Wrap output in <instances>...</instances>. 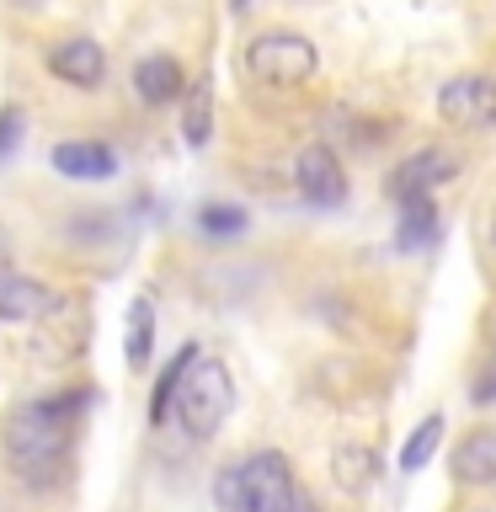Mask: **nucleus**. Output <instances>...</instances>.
Here are the masks:
<instances>
[{"instance_id": "3", "label": "nucleus", "mask_w": 496, "mask_h": 512, "mask_svg": "<svg viewBox=\"0 0 496 512\" xmlns=\"http://www.w3.org/2000/svg\"><path fill=\"white\" fill-rule=\"evenodd\" d=\"M235 406V379H230V363H219V358H198V368L187 374V384L176 390L171 400V416H176V427L187 432V438H214V432L224 427V416H230Z\"/></svg>"}, {"instance_id": "24", "label": "nucleus", "mask_w": 496, "mask_h": 512, "mask_svg": "<svg viewBox=\"0 0 496 512\" xmlns=\"http://www.w3.org/2000/svg\"><path fill=\"white\" fill-rule=\"evenodd\" d=\"M491 240H496V219H491Z\"/></svg>"}, {"instance_id": "13", "label": "nucleus", "mask_w": 496, "mask_h": 512, "mask_svg": "<svg viewBox=\"0 0 496 512\" xmlns=\"http://www.w3.org/2000/svg\"><path fill=\"white\" fill-rule=\"evenodd\" d=\"M150 352H155V299L134 294V304H128V315H123V363L139 374V368L150 363Z\"/></svg>"}, {"instance_id": "6", "label": "nucleus", "mask_w": 496, "mask_h": 512, "mask_svg": "<svg viewBox=\"0 0 496 512\" xmlns=\"http://www.w3.org/2000/svg\"><path fill=\"white\" fill-rule=\"evenodd\" d=\"M454 171H459V155L443 150V144H427V150H416V155H406V160L395 166L390 198H395V203H422V198H432L443 182H454Z\"/></svg>"}, {"instance_id": "2", "label": "nucleus", "mask_w": 496, "mask_h": 512, "mask_svg": "<svg viewBox=\"0 0 496 512\" xmlns=\"http://www.w3.org/2000/svg\"><path fill=\"white\" fill-rule=\"evenodd\" d=\"M214 507L219 512H294L299 507V486L283 454H246L235 464H224L214 480Z\"/></svg>"}, {"instance_id": "15", "label": "nucleus", "mask_w": 496, "mask_h": 512, "mask_svg": "<svg viewBox=\"0 0 496 512\" xmlns=\"http://www.w3.org/2000/svg\"><path fill=\"white\" fill-rule=\"evenodd\" d=\"M331 475H336V486H342V491L358 496V491H368L379 480V454L368 443H342L331 454Z\"/></svg>"}, {"instance_id": "10", "label": "nucleus", "mask_w": 496, "mask_h": 512, "mask_svg": "<svg viewBox=\"0 0 496 512\" xmlns=\"http://www.w3.org/2000/svg\"><path fill=\"white\" fill-rule=\"evenodd\" d=\"M54 171L70 176V182H107L112 171H118V155H112V144L102 139H64L54 144Z\"/></svg>"}, {"instance_id": "11", "label": "nucleus", "mask_w": 496, "mask_h": 512, "mask_svg": "<svg viewBox=\"0 0 496 512\" xmlns=\"http://www.w3.org/2000/svg\"><path fill=\"white\" fill-rule=\"evenodd\" d=\"M187 75H182V64L166 59V54H150V59H139L134 64V96L144 107H166L176 102V96H187Z\"/></svg>"}, {"instance_id": "8", "label": "nucleus", "mask_w": 496, "mask_h": 512, "mask_svg": "<svg viewBox=\"0 0 496 512\" xmlns=\"http://www.w3.org/2000/svg\"><path fill=\"white\" fill-rule=\"evenodd\" d=\"M48 70L59 80H70V86H80V91H91V86H102V75H107V54L96 38H59L48 48Z\"/></svg>"}, {"instance_id": "1", "label": "nucleus", "mask_w": 496, "mask_h": 512, "mask_svg": "<svg viewBox=\"0 0 496 512\" xmlns=\"http://www.w3.org/2000/svg\"><path fill=\"white\" fill-rule=\"evenodd\" d=\"M86 406H91V390H64V395H43V400L16 406L11 422H6V459L27 480L43 486V480L59 470V459L70 454Z\"/></svg>"}, {"instance_id": "22", "label": "nucleus", "mask_w": 496, "mask_h": 512, "mask_svg": "<svg viewBox=\"0 0 496 512\" xmlns=\"http://www.w3.org/2000/svg\"><path fill=\"white\" fill-rule=\"evenodd\" d=\"M16 6H38V0H16Z\"/></svg>"}, {"instance_id": "18", "label": "nucleus", "mask_w": 496, "mask_h": 512, "mask_svg": "<svg viewBox=\"0 0 496 512\" xmlns=\"http://www.w3.org/2000/svg\"><path fill=\"white\" fill-rule=\"evenodd\" d=\"M443 411H432V416H422V422H416L411 427V438L406 443H400V470H422V464L432 459V454H438V443H443Z\"/></svg>"}, {"instance_id": "17", "label": "nucleus", "mask_w": 496, "mask_h": 512, "mask_svg": "<svg viewBox=\"0 0 496 512\" xmlns=\"http://www.w3.org/2000/svg\"><path fill=\"white\" fill-rule=\"evenodd\" d=\"M208 134H214V86L198 80V86L187 91V112H182V144L187 150H203Z\"/></svg>"}, {"instance_id": "4", "label": "nucleus", "mask_w": 496, "mask_h": 512, "mask_svg": "<svg viewBox=\"0 0 496 512\" xmlns=\"http://www.w3.org/2000/svg\"><path fill=\"white\" fill-rule=\"evenodd\" d=\"M315 64H320V54L304 32H262L246 48V70L262 86H304L315 75Z\"/></svg>"}, {"instance_id": "19", "label": "nucleus", "mask_w": 496, "mask_h": 512, "mask_svg": "<svg viewBox=\"0 0 496 512\" xmlns=\"http://www.w3.org/2000/svg\"><path fill=\"white\" fill-rule=\"evenodd\" d=\"M198 230L214 235V240L240 235V230H246V208H235V203H203L198 208Z\"/></svg>"}, {"instance_id": "5", "label": "nucleus", "mask_w": 496, "mask_h": 512, "mask_svg": "<svg viewBox=\"0 0 496 512\" xmlns=\"http://www.w3.org/2000/svg\"><path fill=\"white\" fill-rule=\"evenodd\" d=\"M438 118L464 128V134L496 128V80L491 75H454L438 91Z\"/></svg>"}, {"instance_id": "14", "label": "nucleus", "mask_w": 496, "mask_h": 512, "mask_svg": "<svg viewBox=\"0 0 496 512\" xmlns=\"http://www.w3.org/2000/svg\"><path fill=\"white\" fill-rule=\"evenodd\" d=\"M438 240H443V219H438V208H432V198L400 203V224H395V246L400 251H432Z\"/></svg>"}, {"instance_id": "21", "label": "nucleus", "mask_w": 496, "mask_h": 512, "mask_svg": "<svg viewBox=\"0 0 496 512\" xmlns=\"http://www.w3.org/2000/svg\"><path fill=\"white\" fill-rule=\"evenodd\" d=\"M22 144V112L0 107V160H11V150Z\"/></svg>"}, {"instance_id": "23", "label": "nucleus", "mask_w": 496, "mask_h": 512, "mask_svg": "<svg viewBox=\"0 0 496 512\" xmlns=\"http://www.w3.org/2000/svg\"><path fill=\"white\" fill-rule=\"evenodd\" d=\"M235 11H246V0H235Z\"/></svg>"}, {"instance_id": "16", "label": "nucleus", "mask_w": 496, "mask_h": 512, "mask_svg": "<svg viewBox=\"0 0 496 512\" xmlns=\"http://www.w3.org/2000/svg\"><path fill=\"white\" fill-rule=\"evenodd\" d=\"M198 358H203V347H198V342H187V347L166 363V374L155 379V395H150V422H155V427H160V422H171V400H176V390L187 384L192 368H198Z\"/></svg>"}, {"instance_id": "20", "label": "nucleus", "mask_w": 496, "mask_h": 512, "mask_svg": "<svg viewBox=\"0 0 496 512\" xmlns=\"http://www.w3.org/2000/svg\"><path fill=\"white\" fill-rule=\"evenodd\" d=\"M470 400H475V406H491V400H496V347L486 352V363H480V374L470 384Z\"/></svg>"}, {"instance_id": "12", "label": "nucleus", "mask_w": 496, "mask_h": 512, "mask_svg": "<svg viewBox=\"0 0 496 512\" xmlns=\"http://www.w3.org/2000/svg\"><path fill=\"white\" fill-rule=\"evenodd\" d=\"M448 470H454L464 486H496V432H491V427L470 432V438L454 448Z\"/></svg>"}, {"instance_id": "7", "label": "nucleus", "mask_w": 496, "mask_h": 512, "mask_svg": "<svg viewBox=\"0 0 496 512\" xmlns=\"http://www.w3.org/2000/svg\"><path fill=\"white\" fill-rule=\"evenodd\" d=\"M294 182H299V198L310 208H342L347 203V171H342L331 144H304L294 160Z\"/></svg>"}, {"instance_id": "9", "label": "nucleus", "mask_w": 496, "mask_h": 512, "mask_svg": "<svg viewBox=\"0 0 496 512\" xmlns=\"http://www.w3.org/2000/svg\"><path fill=\"white\" fill-rule=\"evenodd\" d=\"M59 310V299L48 294L38 278H22V272L0 267V320H16V326H32V320H48Z\"/></svg>"}]
</instances>
